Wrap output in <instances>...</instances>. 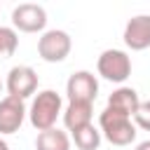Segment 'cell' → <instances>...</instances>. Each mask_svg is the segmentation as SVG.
<instances>
[{
	"mask_svg": "<svg viewBox=\"0 0 150 150\" xmlns=\"http://www.w3.org/2000/svg\"><path fill=\"white\" fill-rule=\"evenodd\" d=\"M35 150H70V136L59 127L40 131L35 138Z\"/></svg>",
	"mask_w": 150,
	"mask_h": 150,
	"instance_id": "12",
	"label": "cell"
},
{
	"mask_svg": "<svg viewBox=\"0 0 150 150\" xmlns=\"http://www.w3.org/2000/svg\"><path fill=\"white\" fill-rule=\"evenodd\" d=\"M70 136H73V141H75L77 150H98L101 138H103V136H101V131H98V127H94V124H87V127H82V129L73 131Z\"/></svg>",
	"mask_w": 150,
	"mask_h": 150,
	"instance_id": "13",
	"label": "cell"
},
{
	"mask_svg": "<svg viewBox=\"0 0 150 150\" xmlns=\"http://www.w3.org/2000/svg\"><path fill=\"white\" fill-rule=\"evenodd\" d=\"M124 45L131 52H141L150 47V14H136L124 26Z\"/></svg>",
	"mask_w": 150,
	"mask_h": 150,
	"instance_id": "9",
	"label": "cell"
},
{
	"mask_svg": "<svg viewBox=\"0 0 150 150\" xmlns=\"http://www.w3.org/2000/svg\"><path fill=\"white\" fill-rule=\"evenodd\" d=\"M138 103H141V98H138V91H136L134 87H117V89L108 96V105H105V108L134 117Z\"/></svg>",
	"mask_w": 150,
	"mask_h": 150,
	"instance_id": "11",
	"label": "cell"
},
{
	"mask_svg": "<svg viewBox=\"0 0 150 150\" xmlns=\"http://www.w3.org/2000/svg\"><path fill=\"white\" fill-rule=\"evenodd\" d=\"M73 49V40L66 30L61 28H52V30H45L38 40V54L42 61L47 63H61Z\"/></svg>",
	"mask_w": 150,
	"mask_h": 150,
	"instance_id": "4",
	"label": "cell"
},
{
	"mask_svg": "<svg viewBox=\"0 0 150 150\" xmlns=\"http://www.w3.org/2000/svg\"><path fill=\"white\" fill-rule=\"evenodd\" d=\"M12 26L21 33H38L47 26V12L38 2H21L12 9Z\"/></svg>",
	"mask_w": 150,
	"mask_h": 150,
	"instance_id": "5",
	"label": "cell"
},
{
	"mask_svg": "<svg viewBox=\"0 0 150 150\" xmlns=\"http://www.w3.org/2000/svg\"><path fill=\"white\" fill-rule=\"evenodd\" d=\"M96 70L103 80L122 84L131 75V56L122 49H105L96 61Z\"/></svg>",
	"mask_w": 150,
	"mask_h": 150,
	"instance_id": "3",
	"label": "cell"
},
{
	"mask_svg": "<svg viewBox=\"0 0 150 150\" xmlns=\"http://www.w3.org/2000/svg\"><path fill=\"white\" fill-rule=\"evenodd\" d=\"M98 131L101 136L112 145H131L136 141V124L129 115H122L117 110L105 108L98 115Z\"/></svg>",
	"mask_w": 150,
	"mask_h": 150,
	"instance_id": "2",
	"label": "cell"
},
{
	"mask_svg": "<svg viewBox=\"0 0 150 150\" xmlns=\"http://www.w3.org/2000/svg\"><path fill=\"white\" fill-rule=\"evenodd\" d=\"M131 120H134V124H136L138 129L150 131V101H141Z\"/></svg>",
	"mask_w": 150,
	"mask_h": 150,
	"instance_id": "15",
	"label": "cell"
},
{
	"mask_svg": "<svg viewBox=\"0 0 150 150\" xmlns=\"http://www.w3.org/2000/svg\"><path fill=\"white\" fill-rule=\"evenodd\" d=\"M63 127L73 134L87 124H91L94 117V103H80V101H68V105L63 108Z\"/></svg>",
	"mask_w": 150,
	"mask_h": 150,
	"instance_id": "10",
	"label": "cell"
},
{
	"mask_svg": "<svg viewBox=\"0 0 150 150\" xmlns=\"http://www.w3.org/2000/svg\"><path fill=\"white\" fill-rule=\"evenodd\" d=\"M5 89H7V96L26 101L28 96H33L38 91V73L30 66H14L7 73Z\"/></svg>",
	"mask_w": 150,
	"mask_h": 150,
	"instance_id": "6",
	"label": "cell"
},
{
	"mask_svg": "<svg viewBox=\"0 0 150 150\" xmlns=\"http://www.w3.org/2000/svg\"><path fill=\"white\" fill-rule=\"evenodd\" d=\"M0 150H9V145H7V141H5V138H0Z\"/></svg>",
	"mask_w": 150,
	"mask_h": 150,
	"instance_id": "17",
	"label": "cell"
},
{
	"mask_svg": "<svg viewBox=\"0 0 150 150\" xmlns=\"http://www.w3.org/2000/svg\"><path fill=\"white\" fill-rule=\"evenodd\" d=\"M134 150H150V141H141V143H138Z\"/></svg>",
	"mask_w": 150,
	"mask_h": 150,
	"instance_id": "16",
	"label": "cell"
},
{
	"mask_svg": "<svg viewBox=\"0 0 150 150\" xmlns=\"http://www.w3.org/2000/svg\"><path fill=\"white\" fill-rule=\"evenodd\" d=\"M16 47H19V35H16V30L0 23V59L12 56V54L16 52Z\"/></svg>",
	"mask_w": 150,
	"mask_h": 150,
	"instance_id": "14",
	"label": "cell"
},
{
	"mask_svg": "<svg viewBox=\"0 0 150 150\" xmlns=\"http://www.w3.org/2000/svg\"><path fill=\"white\" fill-rule=\"evenodd\" d=\"M66 94L68 101H80V103H94L98 94V80L89 70H75L68 82H66Z\"/></svg>",
	"mask_w": 150,
	"mask_h": 150,
	"instance_id": "7",
	"label": "cell"
},
{
	"mask_svg": "<svg viewBox=\"0 0 150 150\" xmlns=\"http://www.w3.org/2000/svg\"><path fill=\"white\" fill-rule=\"evenodd\" d=\"M2 87H5V82H2V80H0V94H2Z\"/></svg>",
	"mask_w": 150,
	"mask_h": 150,
	"instance_id": "18",
	"label": "cell"
},
{
	"mask_svg": "<svg viewBox=\"0 0 150 150\" xmlns=\"http://www.w3.org/2000/svg\"><path fill=\"white\" fill-rule=\"evenodd\" d=\"M63 112V98L54 89H42L35 94L30 108H28V120L38 131H47L56 127L59 115Z\"/></svg>",
	"mask_w": 150,
	"mask_h": 150,
	"instance_id": "1",
	"label": "cell"
},
{
	"mask_svg": "<svg viewBox=\"0 0 150 150\" xmlns=\"http://www.w3.org/2000/svg\"><path fill=\"white\" fill-rule=\"evenodd\" d=\"M26 115H28V110L21 98H14V96L0 98V136L16 134L21 129Z\"/></svg>",
	"mask_w": 150,
	"mask_h": 150,
	"instance_id": "8",
	"label": "cell"
}]
</instances>
